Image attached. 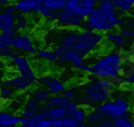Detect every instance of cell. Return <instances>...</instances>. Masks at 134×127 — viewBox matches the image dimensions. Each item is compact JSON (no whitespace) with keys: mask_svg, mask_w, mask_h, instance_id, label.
<instances>
[{"mask_svg":"<svg viewBox=\"0 0 134 127\" xmlns=\"http://www.w3.org/2000/svg\"><path fill=\"white\" fill-rule=\"evenodd\" d=\"M76 92L74 102L79 107H91L95 108L105 102L111 99L114 94V87L111 86L110 80L100 79L95 76H88L85 83L75 84Z\"/></svg>","mask_w":134,"mask_h":127,"instance_id":"cell-1","label":"cell"},{"mask_svg":"<svg viewBox=\"0 0 134 127\" xmlns=\"http://www.w3.org/2000/svg\"><path fill=\"white\" fill-rule=\"evenodd\" d=\"M122 23H124V15L115 9L113 0H99L97 2L95 9L81 26V30L107 33L115 28H119Z\"/></svg>","mask_w":134,"mask_h":127,"instance_id":"cell-2","label":"cell"},{"mask_svg":"<svg viewBox=\"0 0 134 127\" xmlns=\"http://www.w3.org/2000/svg\"><path fill=\"white\" fill-rule=\"evenodd\" d=\"M125 54L115 50H110L109 52L100 55L99 57L94 59L91 64L90 75L100 79H113L121 76V64Z\"/></svg>","mask_w":134,"mask_h":127,"instance_id":"cell-3","label":"cell"},{"mask_svg":"<svg viewBox=\"0 0 134 127\" xmlns=\"http://www.w3.org/2000/svg\"><path fill=\"white\" fill-rule=\"evenodd\" d=\"M103 43H105V33H99L94 31H81L79 36H78V43L74 50L83 59H86L88 55L97 51Z\"/></svg>","mask_w":134,"mask_h":127,"instance_id":"cell-4","label":"cell"},{"mask_svg":"<svg viewBox=\"0 0 134 127\" xmlns=\"http://www.w3.org/2000/svg\"><path fill=\"white\" fill-rule=\"evenodd\" d=\"M95 108L99 112H102L109 120L114 122L117 119L129 117L130 103L124 98H114V99H109L107 102L103 103V105H100Z\"/></svg>","mask_w":134,"mask_h":127,"instance_id":"cell-5","label":"cell"},{"mask_svg":"<svg viewBox=\"0 0 134 127\" xmlns=\"http://www.w3.org/2000/svg\"><path fill=\"white\" fill-rule=\"evenodd\" d=\"M38 82V72L34 70L28 74L24 75H14L11 78H5L3 80V84L11 87L15 92H26L28 90H31Z\"/></svg>","mask_w":134,"mask_h":127,"instance_id":"cell-6","label":"cell"},{"mask_svg":"<svg viewBox=\"0 0 134 127\" xmlns=\"http://www.w3.org/2000/svg\"><path fill=\"white\" fill-rule=\"evenodd\" d=\"M83 23L85 20L78 16L72 9L64 7L59 12L58 19L55 21V26H57V28H62V30H67V28L78 30V28H81Z\"/></svg>","mask_w":134,"mask_h":127,"instance_id":"cell-7","label":"cell"},{"mask_svg":"<svg viewBox=\"0 0 134 127\" xmlns=\"http://www.w3.org/2000/svg\"><path fill=\"white\" fill-rule=\"evenodd\" d=\"M57 36H55L54 48L60 47L66 50H74L78 43V36H79V30H62V28H55Z\"/></svg>","mask_w":134,"mask_h":127,"instance_id":"cell-8","label":"cell"},{"mask_svg":"<svg viewBox=\"0 0 134 127\" xmlns=\"http://www.w3.org/2000/svg\"><path fill=\"white\" fill-rule=\"evenodd\" d=\"M39 87L46 88L51 95H63L66 91V86L62 80L55 76V75H43V76H38V82Z\"/></svg>","mask_w":134,"mask_h":127,"instance_id":"cell-9","label":"cell"},{"mask_svg":"<svg viewBox=\"0 0 134 127\" xmlns=\"http://www.w3.org/2000/svg\"><path fill=\"white\" fill-rule=\"evenodd\" d=\"M11 47L14 50H18L20 52H24L28 55H38V48L34 44V39L28 33H20L18 32L12 38V44Z\"/></svg>","mask_w":134,"mask_h":127,"instance_id":"cell-10","label":"cell"},{"mask_svg":"<svg viewBox=\"0 0 134 127\" xmlns=\"http://www.w3.org/2000/svg\"><path fill=\"white\" fill-rule=\"evenodd\" d=\"M58 54V62L55 64L58 66H63V64H72V66H78L85 62L83 57L78 54L75 50H66V48H60L57 47L54 48Z\"/></svg>","mask_w":134,"mask_h":127,"instance_id":"cell-11","label":"cell"},{"mask_svg":"<svg viewBox=\"0 0 134 127\" xmlns=\"http://www.w3.org/2000/svg\"><path fill=\"white\" fill-rule=\"evenodd\" d=\"M0 32L14 38L18 31L15 30V14H11L4 8L0 9Z\"/></svg>","mask_w":134,"mask_h":127,"instance_id":"cell-12","label":"cell"},{"mask_svg":"<svg viewBox=\"0 0 134 127\" xmlns=\"http://www.w3.org/2000/svg\"><path fill=\"white\" fill-rule=\"evenodd\" d=\"M43 7L42 0H20L15 3L16 14L21 15H36L40 12V8Z\"/></svg>","mask_w":134,"mask_h":127,"instance_id":"cell-13","label":"cell"},{"mask_svg":"<svg viewBox=\"0 0 134 127\" xmlns=\"http://www.w3.org/2000/svg\"><path fill=\"white\" fill-rule=\"evenodd\" d=\"M11 62H12L14 70L18 71L19 75H24V74H28V72L34 71L31 59H28V57L24 56V55H18V54H16Z\"/></svg>","mask_w":134,"mask_h":127,"instance_id":"cell-14","label":"cell"},{"mask_svg":"<svg viewBox=\"0 0 134 127\" xmlns=\"http://www.w3.org/2000/svg\"><path fill=\"white\" fill-rule=\"evenodd\" d=\"M105 42L111 47V50L124 52V47H125L126 39L122 38L119 32H114V31L113 32H107L105 35Z\"/></svg>","mask_w":134,"mask_h":127,"instance_id":"cell-15","label":"cell"},{"mask_svg":"<svg viewBox=\"0 0 134 127\" xmlns=\"http://www.w3.org/2000/svg\"><path fill=\"white\" fill-rule=\"evenodd\" d=\"M111 122L109 120L102 112H99L97 108H93L90 112H87V118H86V126H94V124H100V123H106Z\"/></svg>","mask_w":134,"mask_h":127,"instance_id":"cell-16","label":"cell"},{"mask_svg":"<svg viewBox=\"0 0 134 127\" xmlns=\"http://www.w3.org/2000/svg\"><path fill=\"white\" fill-rule=\"evenodd\" d=\"M50 96H51V94H50L46 88H43V87H35V88L32 90V92H31L30 99L35 100L38 105L42 106V103H46Z\"/></svg>","mask_w":134,"mask_h":127,"instance_id":"cell-17","label":"cell"},{"mask_svg":"<svg viewBox=\"0 0 134 127\" xmlns=\"http://www.w3.org/2000/svg\"><path fill=\"white\" fill-rule=\"evenodd\" d=\"M31 27V19L27 15L15 14V30L20 33H24V31L30 30Z\"/></svg>","mask_w":134,"mask_h":127,"instance_id":"cell-18","label":"cell"},{"mask_svg":"<svg viewBox=\"0 0 134 127\" xmlns=\"http://www.w3.org/2000/svg\"><path fill=\"white\" fill-rule=\"evenodd\" d=\"M134 71V57L130 55H125L122 59V64H121V76L127 78L131 75V72Z\"/></svg>","mask_w":134,"mask_h":127,"instance_id":"cell-19","label":"cell"},{"mask_svg":"<svg viewBox=\"0 0 134 127\" xmlns=\"http://www.w3.org/2000/svg\"><path fill=\"white\" fill-rule=\"evenodd\" d=\"M113 4L118 12L124 14H131L134 11V0H113Z\"/></svg>","mask_w":134,"mask_h":127,"instance_id":"cell-20","label":"cell"},{"mask_svg":"<svg viewBox=\"0 0 134 127\" xmlns=\"http://www.w3.org/2000/svg\"><path fill=\"white\" fill-rule=\"evenodd\" d=\"M46 103H48V105H51V106H54V107L67 108V107H69L71 103H72V100H69L67 98H64L63 95H51Z\"/></svg>","mask_w":134,"mask_h":127,"instance_id":"cell-21","label":"cell"},{"mask_svg":"<svg viewBox=\"0 0 134 127\" xmlns=\"http://www.w3.org/2000/svg\"><path fill=\"white\" fill-rule=\"evenodd\" d=\"M38 56H40L42 59H44L48 63H57L58 62V54L54 48H43V50H38Z\"/></svg>","mask_w":134,"mask_h":127,"instance_id":"cell-22","label":"cell"},{"mask_svg":"<svg viewBox=\"0 0 134 127\" xmlns=\"http://www.w3.org/2000/svg\"><path fill=\"white\" fill-rule=\"evenodd\" d=\"M42 2H43V7L57 11V12H60L66 7V0H42Z\"/></svg>","mask_w":134,"mask_h":127,"instance_id":"cell-23","label":"cell"},{"mask_svg":"<svg viewBox=\"0 0 134 127\" xmlns=\"http://www.w3.org/2000/svg\"><path fill=\"white\" fill-rule=\"evenodd\" d=\"M39 15H40L44 20H46L47 23H55V21H57V19H58L59 12H57V11H52V9H48V8H46V7H42Z\"/></svg>","mask_w":134,"mask_h":127,"instance_id":"cell-24","label":"cell"},{"mask_svg":"<svg viewBox=\"0 0 134 127\" xmlns=\"http://www.w3.org/2000/svg\"><path fill=\"white\" fill-rule=\"evenodd\" d=\"M15 50L12 47H9V45H3V44H0V59L2 60H12L14 59V56H15Z\"/></svg>","mask_w":134,"mask_h":127,"instance_id":"cell-25","label":"cell"},{"mask_svg":"<svg viewBox=\"0 0 134 127\" xmlns=\"http://www.w3.org/2000/svg\"><path fill=\"white\" fill-rule=\"evenodd\" d=\"M15 96H16V92L12 88L5 86V84H3V83H0V99H3V100H12V99H15Z\"/></svg>","mask_w":134,"mask_h":127,"instance_id":"cell-26","label":"cell"},{"mask_svg":"<svg viewBox=\"0 0 134 127\" xmlns=\"http://www.w3.org/2000/svg\"><path fill=\"white\" fill-rule=\"evenodd\" d=\"M113 126L114 127H134V120L130 119L129 117L127 118H121V119L114 120Z\"/></svg>","mask_w":134,"mask_h":127,"instance_id":"cell-27","label":"cell"},{"mask_svg":"<svg viewBox=\"0 0 134 127\" xmlns=\"http://www.w3.org/2000/svg\"><path fill=\"white\" fill-rule=\"evenodd\" d=\"M74 68L76 71H81V72H85V74H90L91 71V64L90 63H87L86 60L81 64H78V66H74Z\"/></svg>","mask_w":134,"mask_h":127,"instance_id":"cell-28","label":"cell"},{"mask_svg":"<svg viewBox=\"0 0 134 127\" xmlns=\"http://www.w3.org/2000/svg\"><path fill=\"white\" fill-rule=\"evenodd\" d=\"M110 83L114 87V90L115 88H122L125 86V79H124V76H117V78L110 79Z\"/></svg>","mask_w":134,"mask_h":127,"instance_id":"cell-29","label":"cell"},{"mask_svg":"<svg viewBox=\"0 0 134 127\" xmlns=\"http://www.w3.org/2000/svg\"><path fill=\"white\" fill-rule=\"evenodd\" d=\"M118 32L124 39H134V30L131 28H119Z\"/></svg>","mask_w":134,"mask_h":127,"instance_id":"cell-30","label":"cell"},{"mask_svg":"<svg viewBox=\"0 0 134 127\" xmlns=\"http://www.w3.org/2000/svg\"><path fill=\"white\" fill-rule=\"evenodd\" d=\"M0 44H3V45H9L11 47V44H12V38L5 35V33H2L0 32Z\"/></svg>","mask_w":134,"mask_h":127,"instance_id":"cell-31","label":"cell"},{"mask_svg":"<svg viewBox=\"0 0 134 127\" xmlns=\"http://www.w3.org/2000/svg\"><path fill=\"white\" fill-rule=\"evenodd\" d=\"M125 84H131V86H134V71L131 72L130 76L125 78Z\"/></svg>","mask_w":134,"mask_h":127,"instance_id":"cell-32","label":"cell"},{"mask_svg":"<svg viewBox=\"0 0 134 127\" xmlns=\"http://www.w3.org/2000/svg\"><path fill=\"white\" fill-rule=\"evenodd\" d=\"M87 127H114V126H113V122H106V123L94 124V126H87Z\"/></svg>","mask_w":134,"mask_h":127,"instance_id":"cell-33","label":"cell"},{"mask_svg":"<svg viewBox=\"0 0 134 127\" xmlns=\"http://www.w3.org/2000/svg\"><path fill=\"white\" fill-rule=\"evenodd\" d=\"M8 4H9V2H7V0H0V9L4 8V7H7Z\"/></svg>","mask_w":134,"mask_h":127,"instance_id":"cell-34","label":"cell"}]
</instances>
